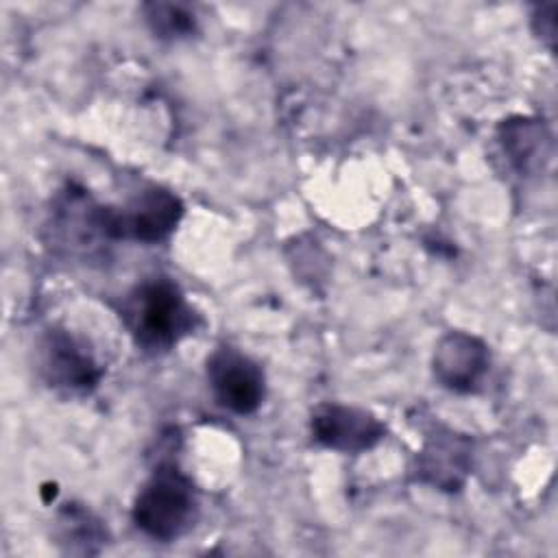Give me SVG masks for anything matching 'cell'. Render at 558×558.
<instances>
[{"label":"cell","instance_id":"8992f818","mask_svg":"<svg viewBox=\"0 0 558 558\" xmlns=\"http://www.w3.org/2000/svg\"><path fill=\"white\" fill-rule=\"evenodd\" d=\"M473 466V440L451 427L432 429L416 458L412 473L418 482L442 490L458 493Z\"/></svg>","mask_w":558,"mask_h":558},{"label":"cell","instance_id":"5b68a950","mask_svg":"<svg viewBox=\"0 0 558 558\" xmlns=\"http://www.w3.org/2000/svg\"><path fill=\"white\" fill-rule=\"evenodd\" d=\"M39 373L44 381L68 395L92 392L100 381V366L89 347L61 327L44 331L37 344Z\"/></svg>","mask_w":558,"mask_h":558},{"label":"cell","instance_id":"3957f363","mask_svg":"<svg viewBox=\"0 0 558 558\" xmlns=\"http://www.w3.org/2000/svg\"><path fill=\"white\" fill-rule=\"evenodd\" d=\"M102 218L111 242L157 244L170 238L181 222L183 203L174 192L161 185H148L120 207L102 205Z\"/></svg>","mask_w":558,"mask_h":558},{"label":"cell","instance_id":"9c48e42d","mask_svg":"<svg viewBox=\"0 0 558 558\" xmlns=\"http://www.w3.org/2000/svg\"><path fill=\"white\" fill-rule=\"evenodd\" d=\"M497 137L504 155L521 174H527L541 168L543 161L549 157L551 137L547 126L538 118H527V116L508 118L499 124Z\"/></svg>","mask_w":558,"mask_h":558},{"label":"cell","instance_id":"30bf717a","mask_svg":"<svg viewBox=\"0 0 558 558\" xmlns=\"http://www.w3.org/2000/svg\"><path fill=\"white\" fill-rule=\"evenodd\" d=\"M57 538L70 554H96V545L107 538V532L102 521L96 519L89 510L68 504L57 514Z\"/></svg>","mask_w":558,"mask_h":558},{"label":"cell","instance_id":"ba28073f","mask_svg":"<svg viewBox=\"0 0 558 558\" xmlns=\"http://www.w3.org/2000/svg\"><path fill=\"white\" fill-rule=\"evenodd\" d=\"M490 368L486 342L469 331H447L434 349L432 373L436 381L458 395L477 392Z\"/></svg>","mask_w":558,"mask_h":558},{"label":"cell","instance_id":"277c9868","mask_svg":"<svg viewBox=\"0 0 558 558\" xmlns=\"http://www.w3.org/2000/svg\"><path fill=\"white\" fill-rule=\"evenodd\" d=\"M205 375L214 399L233 414H253L264 403L266 375L262 366L231 344L216 347L207 355Z\"/></svg>","mask_w":558,"mask_h":558},{"label":"cell","instance_id":"7c38bea8","mask_svg":"<svg viewBox=\"0 0 558 558\" xmlns=\"http://www.w3.org/2000/svg\"><path fill=\"white\" fill-rule=\"evenodd\" d=\"M556 11L558 4L556 2H547V4H538L532 11V31L536 33V37L541 41H545L551 50L556 44Z\"/></svg>","mask_w":558,"mask_h":558},{"label":"cell","instance_id":"52a82bcc","mask_svg":"<svg viewBox=\"0 0 558 558\" xmlns=\"http://www.w3.org/2000/svg\"><path fill=\"white\" fill-rule=\"evenodd\" d=\"M312 438L340 453H362L381 442L386 425L368 410L344 403H320L310 416Z\"/></svg>","mask_w":558,"mask_h":558},{"label":"cell","instance_id":"6da1fadb","mask_svg":"<svg viewBox=\"0 0 558 558\" xmlns=\"http://www.w3.org/2000/svg\"><path fill=\"white\" fill-rule=\"evenodd\" d=\"M122 320L142 351L161 355L194 333L198 314L172 279L153 277L124 299Z\"/></svg>","mask_w":558,"mask_h":558},{"label":"cell","instance_id":"7a4b0ae2","mask_svg":"<svg viewBox=\"0 0 558 558\" xmlns=\"http://www.w3.org/2000/svg\"><path fill=\"white\" fill-rule=\"evenodd\" d=\"M194 482L174 464H159L137 490L131 519L153 541L170 543L187 534L198 519Z\"/></svg>","mask_w":558,"mask_h":558},{"label":"cell","instance_id":"8fae6325","mask_svg":"<svg viewBox=\"0 0 558 558\" xmlns=\"http://www.w3.org/2000/svg\"><path fill=\"white\" fill-rule=\"evenodd\" d=\"M142 13L150 33L163 41L187 39L198 26L192 7L183 2H146L142 4Z\"/></svg>","mask_w":558,"mask_h":558}]
</instances>
